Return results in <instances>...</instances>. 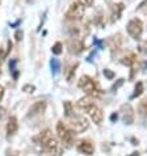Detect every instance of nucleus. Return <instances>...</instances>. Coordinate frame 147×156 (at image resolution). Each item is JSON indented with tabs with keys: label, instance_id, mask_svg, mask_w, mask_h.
Wrapping results in <instances>:
<instances>
[{
	"label": "nucleus",
	"instance_id": "obj_3",
	"mask_svg": "<svg viewBox=\"0 0 147 156\" xmlns=\"http://www.w3.org/2000/svg\"><path fill=\"white\" fill-rule=\"evenodd\" d=\"M77 87L80 89H83V92H85L87 96H91V97H99L102 93L99 84L88 75H83L80 77L79 81H77Z\"/></svg>",
	"mask_w": 147,
	"mask_h": 156
},
{
	"label": "nucleus",
	"instance_id": "obj_5",
	"mask_svg": "<svg viewBox=\"0 0 147 156\" xmlns=\"http://www.w3.org/2000/svg\"><path fill=\"white\" fill-rule=\"evenodd\" d=\"M126 30L131 38L139 40L143 33V23L139 19H131L126 25Z\"/></svg>",
	"mask_w": 147,
	"mask_h": 156
},
{
	"label": "nucleus",
	"instance_id": "obj_25",
	"mask_svg": "<svg viewBox=\"0 0 147 156\" xmlns=\"http://www.w3.org/2000/svg\"><path fill=\"white\" fill-rule=\"evenodd\" d=\"M4 92H5V90H4V87L0 85V101H2L3 97H4Z\"/></svg>",
	"mask_w": 147,
	"mask_h": 156
},
{
	"label": "nucleus",
	"instance_id": "obj_10",
	"mask_svg": "<svg viewBox=\"0 0 147 156\" xmlns=\"http://www.w3.org/2000/svg\"><path fill=\"white\" fill-rule=\"evenodd\" d=\"M68 50H70L71 54H80L81 51L84 50V43L79 38H71L70 41H68Z\"/></svg>",
	"mask_w": 147,
	"mask_h": 156
},
{
	"label": "nucleus",
	"instance_id": "obj_20",
	"mask_svg": "<svg viewBox=\"0 0 147 156\" xmlns=\"http://www.w3.org/2000/svg\"><path fill=\"white\" fill-rule=\"evenodd\" d=\"M50 64H51V70H53V73H57V72L59 71V68H60V63H59V60L54 58V59H51Z\"/></svg>",
	"mask_w": 147,
	"mask_h": 156
},
{
	"label": "nucleus",
	"instance_id": "obj_22",
	"mask_svg": "<svg viewBox=\"0 0 147 156\" xmlns=\"http://www.w3.org/2000/svg\"><path fill=\"white\" fill-rule=\"evenodd\" d=\"M139 51H141V53H147V41H145L143 43H141V45H139Z\"/></svg>",
	"mask_w": 147,
	"mask_h": 156
},
{
	"label": "nucleus",
	"instance_id": "obj_13",
	"mask_svg": "<svg viewBox=\"0 0 147 156\" xmlns=\"http://www.w3.org/2000/svg\"><path fill=\"white\" fill-rule=\"evenodd\" d=\"M95 102V100L93 97H91V96H85V97H81L79 101H77V106L80 108V109H83L85 110L87 108L91 105V104H93Z\"/></svg>",
	"mask_w": 147,
	"mask_h": 156
},
{
	"label": "nucleus",
	"instance_id": "obj_12",
	"mask_svg": "<svg viewBox=\"0 0 147 156\" xmlns=\"http://www.w3.org/2000/svg\"><path fill=\"white\" fill-rule=\"evenodd\" d=\"M46 106H47V105H46L45 101H37L36 104H33V105L30 106L28 115H29V117H36V115L42 114V113H44V112L46 110Z\"/></svg>",
	"mask_w": 147,
	"mask_h": 156
},
{
	"label": "nucleus",
	"instance_id": "obj_27",
	"mask_svg": "<svg viewBox=\"0 0 147 156\" xmlns=\"http://www.w3.org/2000/svg\"><path fill=\"white\" fill-rule=\"evenodd\" d=\"M4 114H5V109H4V108H2V106H0V119H2L3 117H4Z\"/></svg>",
	"mask_w": 147,
	"mask_h": 156
},
{
	"label": "nucleus",
	"instance_id": "obj_6",
	"mask_svg": "<svg viewBox=\"0 0 147 156\" xmlns=\"http://www.w3.org/2000/svg\"><path fill=\"white\" fill-rule=\"evenodd\" d=\"M84 12H85V7L79 2H75L71 4L68 11L66 12V17L70 20H80L84 16Z\"/></svg>",
	"mask_w": 147,
	"mask_h": 156
},
{
	"label": "nucleus",
	"instance_id": "obj_30",
	"mask_svg": "<svg viewBox=\"0 0 147 156\" xmlns=\"http://www.w3.org/2000/svg\"><path fill=\"white\" fill-rule=\"evenodd\" d=\"M0 76H2V68H0Z\"/></svg>",
	"mask_w": 147,
	"mask_h": 156
},
{
	"label": "nucleus",
	"instance_id": "obj_17",
	"mask_svg": "<svg viewBox=\"0 0 147 156\" xmlns=\"http://www.w3.org/2000/svg\"><path fill=\"white\" fill-rule=\"evenodd\" d=\"M114 11H113V19H112V21H114V20H118L120 19V16H121V11L124 9V4H117V5H114Z\"/></svg>",
	"mask_w": 147,
	"mask_h": 156
},
{
	"label": "nucleus",
	"instance_id": "obj_2",
	"mask_svg": "<svg viewBox=\"0 0 147 156\" xmlns=\"http://www.w3.org/2000/svg\"><path fill=\"white\" fill-rule=\"evenodd\" d=\"M57 134L58 138L60 139V143L66 147V148H70L75 143V131L70 129L67 123H64L63 121H59L57 123Z\"/></svg>",
	"mask_w": 147,
	"mask_h": 156
},
{
	"label": "nucleus",
	"instance_id": "obj_28",
	"mask_svg": "<svg viewBox=\"0 0 147 156\" xmlns=\"http://www.w3.org/2000/svg\"><path fill=\"white\" fill-rule=\"evenodd\" d=\"M117 117H118V115H117V113H113V114L110 115V119H112V121H113V122H114V121L117 119Z\"/></svg>",
	"mask_w": 147,
	"mask_h": 156
},
{
	"label": "nucleus",
	"instance_id": "obj_9",
	"mask_svg": "<svg viewBox=\"0 0 147 156\" xmlns=\"http://www.w3.org/2000/svg\"><path fill=\"white\" fill-rule=\"evenodd\" d=\"M121 115H122V119L125 123L131 125L134 122V109L130 104H124L121 106Z\"/></svg>",
	"mask_w": 147,
	"mask_h": 156
},
{
	"label": "nucleus",
	"instance_id": "obj_19",
	"mask_svg": "<svg viewBox=\"0 0 147 156\" xmlns=\"http://www.w3.org/2000/svg\"><path fill=\"white\" fill-rule=\"evenodd\" d=\"M51 51H53V54H55V55L62 54V51H63V45H62L60 42L54 43L53 47H51Z\"/></svg>",
	"mask_w": 147,
	"mask_h": 156
},
{
	"label": "nucleus",
	"instance_id": "obj_16",
	"mask_svg": "<svg viewBox=\"0 0 147 156\" xmlns=\"http://www.w3.org/2000/svg\"><path fill=\"white\" fill-rule=\"evenodd\" d=\"M64 114H66L67 118L75 114V113H74V106H72V104H71L70 101H66V102H64Z\"/></svg>",
	"mask_w": 147,
	"mask_h": 156
},
{
	"label": "nucleus",
	"instance_id": "obj_15",
	"mask_svg": "<svg viewBox=\"0 0 147 156\" xmlns=\"http://www.w3.org/2000/svg\"><path fill=\"white\" fill-rule=\"evenodd\" d=\"M11 50H12V42L7 41V49L5 50L0 49V62H3V60L7 58V55L11 53Z\"/></svg>",
	"mask_w": 147,
	"mask_h": 156
},
{
	"label": "nucleus",
	"instance_id": "obj_26",
	"mask_svg": "<svg viewBox=\"0 0 147 156\" xmlns=\"http://www.w3.org/2000/svg\"><path fill=\"white\" fill-rule=\"evenodd\" d=\"M21 38H23V32H20V30H19V32H16V40L20 41Z\"/></svg>",
	"mask_w": 147,
	"mask_h": 156
},
{
	"label": "nucleus",
	"instance_id": "obj_4",
	"mask_svg": "<svg viewBox=\"0 0 147 156\" xmlns=\"http://www.w3.org/2000/svg\"><path fill=\"white\" fill-rule=\"evenodd\" d=\"M68 126H70L71 130H74L76 134L84 133L85 130L89 127V122L87 118H84L83 115H76L74 114L71 117H68Z\"/></svg>",
	"mask_w": 147,
	"mask_h": 156
},
{
	"label": "nucleus",
	"instance_id": "obj_18",
	"mask_svg": "<svg viewBox=\"0 0 147 156\" xmlns=\"http://www.w3.org/2000/svg\"><path fill=\"white\" fill-rule=\"evenodd\" d=\"M135 60H137L135 55H134V54H129V55H126V57L124 58L122 63H124V64H126V66H131V64L135 63Z\"/></svg>",
	"mask_w": 147,
	"mask_h": 156
},
{
	"label": "nucleus",
	"instance_id": "obj_23",
	"mask_svg": "<svg viewBox=\"0 0 147 156\" xmlns=\"http://www.w3.org/2000/svg\"><path fill=\"white\" fill-rule=\"evenodd\" d=\"M77 2H79L80 4H83L84 7H91V5H92L93 0H77Z\"/></svg>",
	"mask_w": 147,
	"mask_h": 156
},
{
	"label": "nucleus",
	"instance_id": "obj_8",
	"mask_svg": "<svg viewBox=\"0 0 147 156\" xmlns=\"http://www.w3.org/2000/svg\"><path fill=\"white\" fill-rule=\"evenodd\" d=\"M76 150L79 151L80 154L91 156V155H93V152H95V146L89 139H83V140H80L79 143H77Z\"/></svg>",
	"mask_w": 147,
	"mask_h": 156
},
{
	"label": "nucleus",
	"instance_id": "obj_29",
	"mask_svg": "<svg viewBox=\"0 0 147 156\" xmlns=\"http://www.w3.org/2000/svg\"><path fill=\"white\" fill-rule=\"evenodd\" d=\"M131 156H139V155H138V152H133V155Z\"/></svg>",
	"mask_w": 147,
	"mask_h": 156
},
{
	"label": "nucleus",
	"instance_id": "obj_14",
	"mask_svg": "<svg viewBox=\"0 0 147 156\" xmlns=\"http://www.w3.org/2000/svg\"><path fill=\"white\" fill-rule=\"evenodd\" d=\"M143 90H145V87H143V83L142 81H138V83L135 84V88H134V93H133V96L131 98H135V97H139L142 93H143Z\"/></svg>",
	"mask_w": 147,
	"mask_h": 156
},
{
	"label": "nucleus",
	"instance_id": "obj_24",
	"mask_svg": "<svg viewBox=\"0 0 147 156\" xmlns=\"http://www.w3.org/2000/svg\"><path fill=\"white\" fill-rule=\"evenodd\" d=\"M141 109H142V110H143V112H145V113L147 114V100H145V101H143V102H142V104H141Z\"/></svg>",
	"mask_w": 147,
	"mask_h": 156
},
{
	"label": "nucleus",
	"instance_id": "obj_1",
	"mask_svg": "<svg viewBox=\"0 0 147 156\" xmlns=\"http://www.w3.org/2000/svg\"><path fill=\"white\" fill-rule=\"evenodd\" d=\"M40 143L47 154L50 156H62L63 155V147L58 142V139L53 135L50 130H45L40 135Z\"/></svg>",
	"mask_w": 147,
	"mask_h": 156
},
{
	"label": "nucleus",
	"instance_id": "obj_11",
	"mask_svg": "<svg viewBox=\"0 0 147 156\" xmlns=\"http://www.w3.org/2000/svg\"><path fill=\"white\" fill-rule=\"evenodd\" d=\"M17 130H19V121H17L15 115H12V117H9V119H8V122H7V126H5L7 138L13 136L17 133Z\"/></svg>",
	"mask_w": 147,
	"mask_h": 156
},
{
	"label": "nucleus",
	"instance_id": "obj_7",
	"mask_svg": "<svg viewBox=\"0 0 147 156\" xmlns=\"http://www.w3.org/2000/svg\"><path fill=\"white\" fill-rule=\"evenodd\" d=\"M84 112H87L88 115L91 117V119L93 121L96 125H100L102 122V119H104V113H102V110H101V108L96 105V104H91V105L85 109Z\"/></svg>",
	"mask_w": 147,
	"mask_h": 156
},
{
	"label": "nucleus",
	"instance_id": "obj_21",
	"mask_svg": "<svg viewBox=\"0 0 147 156\" xmlns=\"http://www.w3.org/2000/svg\"><path fill=\"white\" fill-rule=\"evenodd\" d=\"M104 75H105L106 77H108V79H113V77H114V72H112L110 70H108V68H105V70H104Z\"/></svg>",
	"mask_w": 147,
	"mask_h": 156
}]
</instances>
